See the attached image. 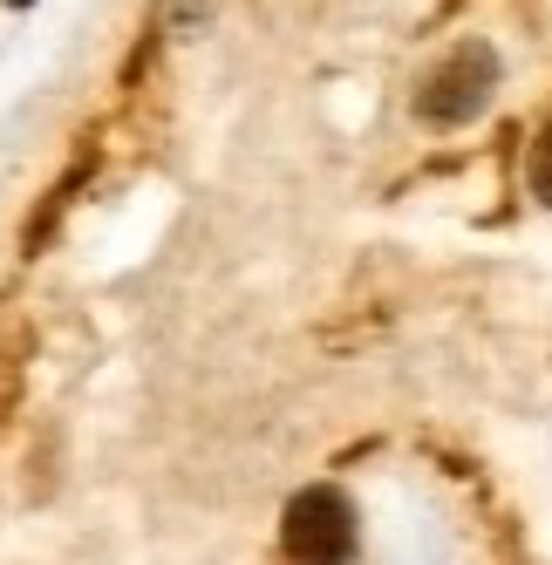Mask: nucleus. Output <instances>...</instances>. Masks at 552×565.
Segmentation results:
<instances>
[{
  "instance_id": "3",
  "label": "nucleus",
  "mask_w": 552,
  "mask_h": 565,
  "mask_svg": "<svg viewBox=\"0 0 552 565\" xmlns=\"http://www.w3.org/2000/svg\"><path fill=\"white\" fill-rule=\"evenodd\" d=\"M532 191L552 205V124L539 130V143H532Z\"/></svg>"
},
{
  "instance_id": "4",
  "label": "nucleus",
  "mask_w": 552,
  "mask_h": 565,
  "mask_svg": "<svg viewBox=\"0 0 552 565\" xmlns=\"http://www.w3.org/2000/svg\"><path fill=\"white\" fill-rule=\"evenodd\" d=\"M14 8H28V0H14Z\"/></svg>"
},
{
  "instance_id": "1",
  "label": "nucleus",
  "mask_w": 552,
  "mask_h": 565,
  "mask_svg": "<svg viewBox=\"0 0 552 565\" xmlns=\"http://www.w3.org/2000/svg\"><path fill=\"white\" fill-rule=\"evenodd\" d=\"M491 89H498V55L485 42H464L416 83V116L423 124H470L491 103Z\"/></svg>"
},
{
  "instance_id": "2",
  "label": "nucleus",
  "mask_w": 552,
  "mask_h": 565,
  "mask_svg": "<svg viewBox=\"0 0 552 565\" xmlns=\"http://www.w3.org/2000/svg\"><path fill=\"white\" fill-rule=\"evenodd\" d=\"M287 552L300 565H348L354 558V504L335 483H314L287 504Z\"/></svg>"
}]
</instances>
